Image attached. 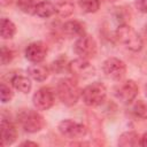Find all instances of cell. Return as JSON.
Segmentation results:
<instances>
[{
  "label": "cell",
  "instance_id": "cell-1",
  "mask_svg": "<svg viewBox=\"0 0 147 147\" xmlns=\"http://www.w3.org/2000/svg\"><path fill=\"white\" fill-rule=\"evenodd\" d=\"M56 92L61 102L68 107L76 105L78 99L82 96V91L78 84L71 78L60 79L56 86Z\"/></svg>",
  "mask_w": 147,
  "mask_h": 147
},
{
  "label": "cell",
  "instance_id": "cell-2",
  "mask_svg": "<svg viewBox=\"0 0 147 147\" xmlns=\"http://www.w3.org/2000/svg\"><path fill=\"white\" fill-rule=\"evenodd\" d=\"M116 38L119 44H122L125 48H127L131 52H139L141 51L144 42L141 37L138 34V32L127 24H121L116 29Z\"/></svg>",
  "mask_w": 147,
  "mask_h": 147
},
{
  "label": "cell",
  "instance_id": "cell-3",
  "mask_svg": "<svg viewBox=\"0 0 147 147\" xmlns=\"http://www.w3.org/2000/svg\"><path fill=\"white\" fill-rule=\"evenodd\" d=\"M17 119L24 131L29 133L39 132L45 125L44 117L32 109H22L17 115Z\"/></svg>",
  "mask_w": 147,
  "mask_h": 147
},
{
  "label": "cell",
  "instance_id": "cell-4",
  "mask_svg": "<svg viewBox=\"0 0 147 147\" xmlns=\"http://www.w3.org/2000/svg\"><path fill=\"white\" fill-rule=\"evenodd\" d=\"M107 96L106 86L100 82H94L82 91V99L86 106L96 107L103 103Z\"/></svg>",
  "mask_w": 147,
  "mask_h": 147
},
{
  "label": "cell",
  "instance_id": "cell-5",
  "mask_svg": "<svg viewBox=\"0 0 147 147\" xmlns=\"http://www.w3.org/2000/svg\"><path fill=\"white\" fill-rule=\"evenodd\" d=\"M59 132L69 139H80L87 133V129L84 124L72 121V119H63L59 123Z\"/></svg>",
  "mask_w": 147,
  "mask_h": 147
},
{
  "label": "cell",
  "instance_id": "cell-6",
  "mask_svg": "<svg viewBox=\"0 0 147 147\" xmlns=\"http://www.w3.org/2000/svg\"><path fill=\"white\" fill-rule=\"evenodd\" d=\"M74 49L76 54L79 55V57L88 60V59L94 57L96 54V42L93 37L85 33L80 36L79 38H77Z\"/></svg>",
  "mask_w": 147,
  "mask_h": 147
},
{
  "label": "cell",
  "instance_id": "cell-7",
  "mask_svg": "<svg viewBox=\"0 0 147 147\" xmlns=\"http://www.w3.org/2000/svg\"><path fill=\"white\" fill-rule=\"evenodd\" d=\"M139 87L137 83L132 79L125 80L123 83H119L115 88H114V94L115 96L122 101L123 103H130L132 102L136 96L138 95Z\"/></svg>",
  "mask_w": 147,
  "mask_h": 147
},
{
  "label": "cell",
  "instance_id": "cell-8",
  "mask_svg": "<svg viewBox=\"0 0 147 147\" xmlns=\"http://www.w3.org/2000/svg\"><path fill=\"white\" fill-rule=\"evenodd\" d=\"M102 70L108 78L113 80H121L126 74V64L117 57H108L103 62Z\"/></svg>",
  "mask_w": 147,
  "mask_h": 147
},
{
  "label": "cell",
  "instance_id": "cell-9",
  "mask_svg": "<svg viewBox=\"0 0 147 147\" xmlns=\"http://www.w3.org/2000/svg\"><path fill=\"white\" fill-rule=\"evenodd\" d=\"M68 70L76 78H90L95 74V68L88 62L87 59H76L68 64Z\"/></svg>",
  "mask_w": 147,
  "mask_h": 147
},
{
  "label": "cell",
  "instance_id": "cell-10",
  "mask_svg": "<svg viewBox=\"0 0 147 147\" xmlns=\"http://www.w3.org/2000/svg\"><path fill=\"white\" fill-rule=\"evenodd\" d=\"M32 103L38 110H47L54 103V94L49 87L39 88L32 96Z\"/></svg>",
  "mask_w": 147,
  "mask_h": 147
},
{
  "label": "cell",
  "instance_id": "cell-11",
  "mask_svg": "<svg viewBox=\"0 0 147 147\" xmlns=\"http://www.w3.org/2000/svg\"><path fill=\"white\" fill-rule=\"evenodd\" d=\"M47 55V47L41 41H34L25 48V57L32 63H40Z\"/></svg>",
  "mask_w": 147,
  "mask_h": 147
},
{
  "label": "cell",
  "instance_id": "cell-12",
  "mask_svg": "<svg viewBox=\"0 0 147 147\" xmlns=\"http://www.w3.org/2000/svg\"><path fill=\"white\" fill-rule=\"evenodd\" d=\"M0 130H1V145L3 147L11 145L13 142H15L16 138H17V131L16 127L14 125V123L10 119L7 118H2L1 119V125H0Z\"/></svg>",
  "mask_w": 147,
  "mask_h": 147
},
{
  "label": "cell",
  "instance_id": "cell-13",
  "mask_svg": "<svg viewBox=\"0 0 147 147\" xmlns=\"http://www.w3.org/2000/svg\"><path fill=\"white\" fill-rule=\"evenodd\" d=\"M62 32L68 38H79L85 34L84 26L78 21H68L62 25Z\"/></svg>",
  "mask_w": 147,
  "mask_h": 147
},
{
  "label": "cell",
  "instance_id": "cell-14",
  "mask_svg": "<svg viewBox=\"0 0 147 147\" xmlns=\"http://www.w3.org/2000/svg\"><path fill=\"white\" fill-rule=\"evenodd\" d=\"M28 74L32 79H34L37 82H44L47 79V77L49 75V70L46 65L34 63L28 68Z\"/></svg>",
  "mask_w": 147,
  "mask_h": 147
},
{
  "label": "cell",
  "instance_id": "cell-15",
  "mask_svg": "<svg viewBox=\"0 0 147 147\" xmlns=\"http://www.w3.org/2000/svg\"><path fill=\"white\" fill-rule=\"evenodd\" d=\"M55 6V11L61 17H69L75 9L74 0H54L53 1Z\"/></svg>",
  "mask_w": 147,
  "mask_h": 147
},
{
  "label": "cell",
  "instance_id": "cell-16",
  "mask_svg": "<svg viewBox=\"0 0 147 147\" xmlns=\"http://www.w3.org/2000/svg\"><path fill=\"white\" fill-rule=\"evenodd\" d=\"M11 84L17 91H20L22 93H29L31 87H32L30 78L28 76H24V75H21V74H16V75L13 76Z\"/></svg>",
  "mask_w": 147,
  "mask_h": 147
},
{
  "label": "cell",
  "instance_id": "cell-17",
  "mask_svg": "<svg viewBox=\"0 0 147 147\" xmlns=\"http://www.w3.org/2000/svg\"><path fill=\"white\" fill-rule=\"evenodd\" d=\"M117 144L121 147H134L140 145V137L134 131H127L119 136Z\"/></svg>",
  "mask_w": 147,
  "mask_h": 147
},
{
  "label": "cell",
  "instance_id": "cell-18",
  "mask_svg": "<svg viewBox=\"0 0 147 147\" xmlns=\"http://www.w3.org/2000/svg\"><path fill=\"white\" fill-rule=\"evenodd\" d=\"M55 11V6L52 1L49 0H44L37 3L36 6V10H34V15L42 17V18H47L51 17L52 15H54Z\"/></svg>",
  "mask_w": 147,
  "mask_h": 147
},
{
  "label": "cell",
  "instance_id": "cell-19",
  "mask_svg": "<svg viewBox=\"0 0 147 147\" xmlns=\"http://www.w3.org/2000/svg\"><path fill=\"white\" fill-rule=\"evenodd\" d=\"M16 33V26L15 24L9 20L3 17L1 20V28H0V34L2 39H11Z\"/></svg>",
  "mask_w": 147,
  "mask_h": 147
},
{
  "label": "cell",
  "instance_id": "cell-20",
  "mask_svg": "<svg viewBox=\"0 0 147 147\" xmlns=\"http://www.w3.org/2000/svg\"><path fill=\"white\" fill-rule=\"evenodd\" d=\"M78 5L85 13H95L100 8V1L99 0H78Z\"/></svg>",
  "mask_w": 147,
  "mask_h": 147
},
{
  "label": "cell",
  "instance_id": "cell-21",
  "mask_svg": "<svg viewBox=\"0 0 147 147\" xmlns=\"http://www.w3.org/2000/svg\"><path fill=\"white\" fill-rule=\"evenodd\" d=\"M133 114L142 119H147V102L144 100H138L134 102L133 107H132Z\"/></svg>",
  "mask_w": 147,
  "mask_h": 147
},
{
  "label": "cell",
  "instance_id": "cell-22",
  "mask_svg": "<svg viewBox=\"0 0 147 147\" xmlns=\"http://www.w3.org/2000/svg\"><path fill=\"white\" fill-rule=\"evenodd\" d=\"M17 7L25 14H34L37 0H17Z\"/></svg>",
  "mask_w": 147,
  "mask_h": 147
},
{
  "label": "cell",
  "instance_id": "cell-23",
  "mask_svg": "<svg viewBox=\"0 0 147 147\" xmlns=\"http://www.w3.org/2000/svg\"><path fill=\"white\" fill-rule=\"evenodd\" d=\"M0 98L2 103H7L13 99V92L9 86H7L5 83H1L0 85Z\"/></svg>",
  "mask_w": 147,
  "mask_h": 147
},
{
  "label": "cell",
  "instance_id": "cell-24",
  "mask_svg": "<svg viewBox=\"0 0 147 147\" xmlns=\"http://www.w3.org/2000/svg\"><path fill=\"white\" fill-rule=\"evenodd\" d=\"M0 59H1V64L2 65H6L8 63L11 62V60L14 59V52L8 48L7 46H2L1 47V55H0Z\"/></svg>",
  "mask_w": 147,
  "mask_h": 147
},
{
  "label": "cell",
  "instance_id": "cell-25",
  "mask_svg": "<svg viewBox=\"0 0 147 147\" xmlns=\"http://www.w3.org/2000/svg\"><path fill=\"white\" fill-rule=\"evenodd\" d=\"M134 5L139 11L147 14V0H136Z\"/></svg>",
  "mask_w": 147,
  "mask_h": 147
},
{
  "label": "cell",
  "instance_id": "cell-26",
  "mask_svg": "<svg viewBox=\"0 0 147 147\" xmlns=\"http://www.w3.org/2000/svg\"><path fill=\"white\" fill-rule=\"evenodd\" d=\"M140 145L144 147H147V132L144 133V136L140 138Z\"/></svg>",
  "mask_w": 147,
  "mask_h": 147
},
{
  "label": "cell",
  "instance_id": "cell-27",
  "mask_svg": "<svg viewBox=\"0 0 147 147\" xmlns=\"http://www.w3.org/2000/svg\"><path fill=\"white\" fill-rule=\"evenodd\" d=\"M21 146H33V147H38V144L37 142H33V141H23L21 144Z\"/></svg>",
  "mask_w": 147,
  "mask_h": 147
},
{
  "label": "cell",
  "instance_id": "cell-28",
  "mask_svg": "<svg viewBox=\"0 0 147 147\" xmlns=\"http://www.w3.org/2000/svg\"><path fill=\"white\" fill-rule=\"evenodd\" d=\"M145 93H146V96H147V84H146V86H145Z\"/></svg>",
  "mask_w": 147,
  "mask_h": 147
},
{
  "label": "cell",
  "instance_id": "cell-29",
  "mask_svg": "<svg viewBox=\"0 0 147 147\" xmlns=\"http://www.w3.org/2000/svg\"><path fill=\"white\" fill-rule=\"evenodd\" d=\"M108 2H115V1H117V0H107Z\"/></svg>",
  "mask_w": 147,
  "mask_h": 147
},
{
  "label": "cell",
  "instance_id": "cell-30",
  "mask_svg": "<svg viewBox=\"0 0 147 147\" xmlns=\"http://www.w3.org/2000/svg\"><path fill=\"white\" fill-rule=\"evenodd\" d=\"M146 31H147V25H146Z\"/></svg>",
  "mask_w": 147,
  "mask_h": 147
}]
</instances>
